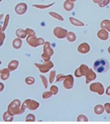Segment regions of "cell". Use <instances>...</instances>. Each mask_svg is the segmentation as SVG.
I'll return each mask as SVG.
<instances>
[{
    "label": "cell",
    "instance_id": "obj_8",
    "mask_svg": "<svg viewBox=\"0 0 110 124\" xmlns=\"http://www.w3.org/2000/svg\"><path fill=\"white\" fill-rule=\"evenodd\" d=\"M74 86V77L72 75H68L63 80V87L66 89H71Z\"/></svg>",
    "mask_w": 110,
    "mask_h": 124
},
{
    "label": "cell",
    "instance_id": "obj_23",
    "mask_svg": "<svg viewBox=\"0 0 110 124\" xmlns=\"http://www.w3.org/2000/svg\"><path fill=\"white\" fill-rule=\"evenodd\" d=\"M67 39L70 42H73V41H75L76 40V36L74 33H72V32H69L67 34Z\"/></svg>",
    "mask_w": 110,
    "mask_h": 124
},
{
    "label": "cell",
    "instance_id": "obj_17",
    "mask_svg": "<svg viewBox=\"0 0 110 124\" xmlns=\"http://www.w3.org/2000/svg\"><path fill=\"white\" fill-rule=\"evenodd\" d=\"M104 110H105V108H104V106L101 105V104H98V105L95 106V108H94V112L97 115H101L104 112Z\"/></svg>",
    "mask_w": 110,
    "mask_h": 124
},
{
    "label": "cell",
    "instance_id": "obj_39",
    "mask_svg": "<svg viewBox=\"0 0 110 124\" xmlns=\"http://www.w3.org/2000/svg\"><path fill=\"white\" fill-rule=\"evenodd\" d=\"M25 31H26V33H29V36H35V33H34V31H33V30L27 29Z\"/></svg>",
    "mask_w": 110,
    "mask_h": 124
},
{
    "label": "cell",
    "instance_id": "obj_37",
    "mask_svg": "<svg viewBox=\"0 0 110 124\" xmlns=\"http://www.w3.org/2000/svg\"><path fill=\"white\" fill-rule=\"evenodd\" d=\"M5 34L3 33H0V46H2V43H3V41L5 39Z\"/></svg>",
    "mask_w": 110,
    "mask_h": 124
},
{
    "label": "cell",
    "instance_id": "obj_31",
    "mask_svg": "<svg viewBox=\"0 0 110 124\" xmlns=\"http://www.w3.org/2000/svg\"><path fill=\"white\" fill-rule=\"evenodd\" d=\"M51 92H52L53 95H56L59 92V89H58V87L55 86V85H52V87H51Z\"/></svg>",
    "mask_w": 110,
    "mask_h": 124
},
{
    "label": "cell",
    "instance_id": "obj_15",
    "mask_svg": "<svg viewBox=\"0 0 110 124\" xmlns=\"http://www.w3.org/2000/svg\"><path fill=\"white\" fill-rule=\"evenodd\" d=\"M0 75H1V79L2 80H7L10 77V70L8 69H2L0 71Z\"/></svg>",
    "mask_w": 110,
    "mask_h": 124
},
{
    "label": "cell",
    "instance_id": "obj_12",
    "mask_svg": "<svg viewBox=\"0 0 110 124\" xmlns=\"http://www.w3.org/2000/svg\"><path fill=\"white\" fill-rule=\"evenodd\" d=\"M86 84H89V82H91L92 80H94L97 77L96 76L95 72L93 71L92 69H89L87 71V72L86 73Z\"/></svg>",
    "mask_w": 110,
    "mask_h": 124
},
{
    "label": "cell",
    "instance_id": "obj_14",
    "mask_svg": "<svg viewBox=\"0 0 110 124\" xmlns=\"http://www.w3.org/2000/svg\"><path fill=\"white\" fill-rule=\"evenodd\" d=\"M97 37L101 39V40L105 41V40H107V39H108V38H109V33L107 32L106 30H100V31H98V33H97Z\"/></svg>",
    "mask_w": 110,
    "mask_h": 124
},
{
    "label": "cell",
    "instance_id": "obj_20",
    "mask_svg": "<svg viewBox=\"0 0 110 124\" xmlns=\"http://www.w3.org/2000/svg\"><path fill=\"white\" fill-rule=\"evenodd\" d=\"M70 22H71V24H73L75 26H84V23L81 22L80 21L77 20L76 18H72V17H70Z\"/></svg>",
    "mask_w": 110,
    "mask_h": 124
},
{
    "label": "cell",
    "instance_id": "obj_5",
    "mask_svg": "<svg viewBox=\"0 0 110 124\" xmlns=\"http://www.w3.org/2000/svg\"><path fill=\"white\" fill-rule=\"evenodd\" d=\"M35 66L37 67L39 70H40V72H43V73H46L49 71L51 69H52L53 66H54V64L52 61H47V63H44L43 64H35Z\"/></svg>",
    "mask_w": 110,
    "mask_h": 124
},
{
    "label": "cell",
    "instance_id": "obj_42",
    "mask_svg": "<svg viewBox=\"0 0 110 124\" xmlns=\"http://www.w3.org/2000/svg\"><path fill=\"white\" fill-rule=\"evenodd\" d=\"M93 1H94L95 3H99V2L101 1V0H93Z\"/></svg>",
    "mask_w": 110,
    "mask_h": 124
},
{
    "label": "cell",
    "instance_id": "obj_34",
    "mask_svg": "<svg viewBox=\"0 0 110 124\" xmlns=\"http://www.w3.org/2000/svg\"><path fill=\"white\" fill-rule=\"evenodd\" d=\"M66 77H67V76H64V75H62V74H59L57 77H56V81H57V82H60L61 80H63Z\"/></svg>",
    "mask_w": 110,
    "mask_h": 124
},
{
    "label": "cell",
    "instance_id": "obj_35",
    "mask_svg": "<svg viewBox=\"0 0 110 124\" xmlns=\"http://www.w3.org/2000/svg\"><path fill=\"white\" fill-rule=\"evenodd\" d=\"M54 3H52L51 5H47V6H41V5H34L33 7H35L36 8H41V9H45V8H48V7H50L51 6H52Z\"/></svg>",
    "mask_w": 110,
    "mask_h": 124
},
{
    "label": "cell",
    "instance_id": "obj_29",
    "mask_svg": "<svg viewBox=\"0 0 110 124\" xmlns=\"http://www.w3.org/2000/svg\"><path fill=\"white\" fill-rule=\"evenodd\" d=\"M52 92H45L43 93V95H42V98L43 99H48L50 97H52Z\"/></svg>",
    "mask_w": 110,
    "mask_h": 124
},
{
    "label": "cell",
    "instance_id": "obj_6",
    "mask_svg": "<svg viewBox=\"0 0 110 124\" xmlns=\"http://www.w3.org/2000/svg\"><path fill=\"white\" fill-rule=\"evenodd\" d=\"M27 42L29 44V46L33 47H36L43 45L44 41L42 38H36L35 36L34 38H33L32 36H29V38H27Z\"/></svg>",
    "mask_w": 110,
    "mask_h": 124
},
{
    "label": "cell",
    "instance_id": "obj_9",
    "mask_svg": "<svg viewBox=\"0 0 110 124\" xmlns=\"http://www.w3.org/2000/svg\"><path fill=\"white\" fill-rule=\"evenodd\" d=\"M89 70V68L86 64H82V65L76 70L75 72V75L76 77H82V76L86 75V73Z\"/></svg>",
    "mask_w": 110,
    "mask_h": 124
},
{
    "label": "cell",
    "instance_id": "obj_16",
    "mask_svg": "<svg viewBox=\"0 0 110 124\" xmlns=\"http://www.w3.org/2000/svg\"><path fill=\"white\" fill-rule=\"evenodd\" d=\"M18 65H19V61L14 60L12 61H10L9 64H8V69H9L10 71H14L18 67Z\"/></svg>",
    "mask_w": 110,
    "mask_h": 124
},
{
    "label": "cell",
    "instance_id": "obj_26",
    "mask_svg": "<svg viewBox=\"0 0 110 124\" xmlns=\"http://www.w3.org/2000/svg\"><path fill=\"white\" fill-rule=\"evenodd\" d=\"M77 121L78 122H87L88 119H87V117L85 116L84 115H80L77 118Z\"/></svg>",
    "mask_w": 110,
    "mask_h": 124
},
{
    "label": "cell",
    "instance_id": "obj_13",
    "mask_svg": "<svg viewBox=\"0 0 110 124\" xmlns=\"http://www.w3.org/2000/svg\"><path fill=\"white\" fill-rule=\"evenodd\" d=\"M89 49L90 47L89 46V44L87 43H82L78 47V51L80 53H82V54H86V53H89Z\"/></svg>",
    "mask_w": 110,
    "mask_h": 124
},
{
    "label": "cell",
    "instance_id": "obj_38",
    "mask_svg": "<svg viewBox=\"0 0 110 124\" xmlns=\"http://www.w3.org/2000/svg\"><path fill=\"white\" fill-rule=\"evenodd\" d=\"M9 18H10L9 15H7V17H6V21L4 22V26H3V28H2V30H4L6 28H7L8 22H9Z\"/></svg>",
    "mask_w": 110,
    "mask_h": 124
},
{
    "label": "cell",
    "instance_id": "obj_18",
    "mask_svg": "<svg viewBox=\"0 0 110 124\" xmlns=\"http://www.w3.org/2000/svg\"><path fill=\"white\" fill-rule=\"evenodd\" d=\"M63 7H64V9H65L66 10L70 11L74 8V4H73V2L68 1V0H67V1L64 2Z\"/></svg>",
    "mask_w": 110,
    "mask_h": 124
},
{
    "label": "cell",
    "instance_id": "obj_33",
    "mask_svg": "<svg viewBox=\"0 0 110 124\" xmlns=\"http://www.w3.org/2000/svg\"><path fill=\"white\" fill-rule=\"evenodd\" d=\"M109 3V0H101L99 2V6L100 7H105L106 5H108Z\"/></svg>",
    "mask_w": 110,
    "mask_h": 124
},
{
    "label": "cell",
    "instance_id": "obj_10",
    "mask_svg": "<svg viewBox=\"0 0 110 124\" xmlns=\"http://www.w3.org/2000/svg\"><path fill=\"white\" fill-rule=\"evenodd\" d=\"M53 33H54V35L55 37H57L59 39H62V38H65V37L67 36V31L64 29H62V28L57 27L54 30Z\"/></svg>",
    "mask_w": 110,
    "mask_h": 124
},
{
    "label": "cell",
    "instance_id": "obj_24",
    "mask_svg": "<svg viewBox=\"0 0 110 124\" xmlns=\"http://www.w3.org/2000/svg\"><path fill=\"white\" fill-rule=\"evenodd\" d=\"M102 28H105L109 31H110V21L108 20H104L102 22H101V26Z\"/></svg>",
    "mask_w": 110,
    "mask_h": 124
},
{
    "label": "cell",
    "instance_id": "obj_28",
    "mask_svg": "<svg viewBox=\"0 0 110 124\" xmlns=\"http://www.w3.org/2000/svg\"><path fill=\"white\" fill-rule=\"evenodd\" d=\"M55 78V71H52L50 72V77H49V82L52 84L54 82Z\"/></svg>",
    "mask_w": 110,
    "mask_h": 124
},
{
    "label": "cell",
    "instance_id": "obj_19",
    "mask_svg": "<svg viewBox=\"0 0 110 124\" xmlns=\"http://www.w3.org/2000/svg\"><path fill=\"white\" fill-rule=\"evenodd\" d=\"M21 45H22V41L20 38H17L15 40H14V41H13V46L16 49H20L21 47Z\"/></svg>",
    "mask_w": 110,
    "mask_h": 124
},
{
    "label": "cell",
    "instance_id": "obj_45",
    "mask_svg": "<svg viewBox=\"0 0 110 124\" xmlns=\"http://www.w3.org/2000/svg\"><path fill=\"white\" fill-rule=\"evenodd\" d=\"M71 1H72V2H75V1H76V0H71Z\"/></svg>",
    "mask_w": 110,
    "mask_h": 124
},
{
    "label": "cell",
    "instance_id": "obj_41",
    "mask_svg": "<svg viewBox=\"0 0 110 124\" xmlns=\"http://www.w3.org/2000/svg\"><path fill=\"white\" fill-rule=\"evenodd\" d=\"M4 89V84L2 83H0V92H2Z\"/></svg>",
    "mask_w": 110,
    "mask_h": 124
},
{
    "label": "cell",
    "instance_id": "obj_47",
    "mask_svg": "<svg viewBox=\"0 0 110 124\" xmlns=\"http://www.w3.org/2000/svg\"><path fill=\"white\" fill-rule=\"evenodd\" d=\"M1 1H2V0H0V2H1Z\"/></svg>",
    "mask_w": 110,
    "mask_h": 124
},
{
    "label": "cell",
    "instance_id": "obj_43",
    "mask_svg": "<svg viewBox=\"0 0 110 124\" xmlns=\"http://www.w3.org/2000/svg\"><path fill=\"white\" fill-rule=\"evenodd\" d=\"M2 17H3V15H0V19H1V18H2Z\"/></svg>",
    "mask_w": 110,
    "mask_h": 124
},
{
    "label": "cell",
    "instance_id": "obj_36",
    "mask_svg": "<svg viewBox=\"0 0 110 124\" xmlns=\"http://www.w3.org/2000/svg\"><path fill=\"white\" fill-rule=\"evenodd\" d=\"M104 108H105L106 112L108 114H110V103H105V105H104Z\"/></svg>",
    "mask_w": 110,
    "mask_h": 124
},
{
    "label": "cell",
    "instance_id": "obj_21",
    "mask_svg": "<svg viewBox=\"0 0 110 124\" xmlns=\"http://www.w3.org/2000/svg\"><path fill=\"white\" fill-rule=\"evenodd\" d=\"M3 119L4 121H7V122H11V121H13L14 118L13 115H11L9 112L7 111L3 114Z\"/></svg>",
    "mask_w": 110,
    "mask_h": 124
},
{
    "label": "cell",
    "instance_id": "obj_32",
    "mask_svg": "<svg viewBox=\"0 0 110 124\" xmlns=\"http://www.w3.org/2000/svg\"><path fill=\"white\" fill-rule=\"evenodd\" d=\"M40 77H41V79L42 80V82H43V84H44V88H48V80L46 79V77H44L43 75H41V76H40Z\"/></svg>",
    "mask_w": 110,
    "mask_h": 124
},
{
    "label": "cell",
    "instance_id": "obj_11",
    "mask_svg": "<svg viewBox=\"0 0 110 124\" xmlns=\"http://www.w3.org/2000/svg\"><path fill=\"white\" fill-rule=\"evenodd\" d=\"M27 10V5L25 3H19L16 6L15 11L18 15H24Z\"/></svg>",
    "mask_w": 110,
    "mask_h": 124
},
{
    "label": "cell",
    "instance_id": "obj_30",
    "mask_svg": "<svg viewBox=\"0 0 110 124\" xmlns=\"http://www.w3.org/2000/svg\"><path fill=\"white\" fill-rule=\"evenodd\" d=\"M49 14H50V15H52V17H54V18H55L59 19V20H60V21H63V20H64L63 17L60 16V15H58V14L55 13V12H50Z\"/></svg>",
    "mask_w": 110,
    "mask_h": 124
},
{
    "label": "cell",
    "instance_id": "obj_44",
    "mask_svg": "<svg viewBox=\"0 0 110 124\" xmlns=\"http://www.w3.org/2000/svg\"><path fill=\"white\" fill-rule=\"evenodd\" d=\"M108 50H109V53H110V47H109V49H108Z\"/></svg>",
    "mask_w": 110,
    "mask_h": 124
},
{
    "label": "cell",
    "instance_id": "obj_4",
    "mask_svg": "<svg viewBox=\"0 0 110 124\" xmlns=\"http://www.w3.org/2000/svg\"><path fill=\"white\" fill-rule=\"evenodd\" d=\"M89 89L90 91L93 92H97L99 95H103L105 93V88H104V86L99 82L97 83H93L91 85L89 86Z\"/></svg>",
    "mask_w": 110,
    "mask_h": 124
},
{
    "label": "cell",
    "instance_id": "obj_7",
    "mask_svg": "<svg viewBox=\"0 0 110 124\" xmlns=\"http://www.w3.org/2000/svg\"><path fill=\"white\" fill-rule=\"evenodd\" d=\"M24 104L25 106V108H29L31 111H35L36 110L39 106H40V103H39L37 101L33 100H26L24 102Z\"/></svg>",
    "mask_w": 110,
    "mask_h": 124
},
{
    "label": "cell",
    "instance_id": "obj_27",
    "mask_svg": "<svg viewBox=\"0 0 110 124\" xmlns=\"http://www.w3.org/2000/svg\"><path fill=\"white\" fill-rule=\"evenodd\" d=\"M25 121H26V122H34V121H35V116L33 114H29L26 116Z\"/></svg>",
    "mask_w": 110,
    "mask_h": 124
},
{
    "label": "cell",
    "instance_id": "obj_46",
    "mask_svg": "<svg viewBox=\"0 0 110 124\" xmlns=\"http://www.w3.org/2000/svg\"><path fill=\"white\" fill-rule=\"evenodd\" d=\"M2 64V62H1V61H0V64Z\"/></svg>",
    "mask_w": 110,
    "mask_h": 124
},
{
    "label": "cell",
    "instance_id": "obj_40",
    "mask_svg": "<svg viewBox=\"0 0 110 124\" xmlns=\"http://www.w3.org/2000/svg\"><path fill=\"white\" fill-rule=\"evenodd\" d=\"M105 93H106V95H110V86H109L108 88H107Z\"/></svg>",
    "mask_w": 110,
    "mask_h": 124
},
{
    "label": "cell",
    "instance_id": "obj_3",
    "mask_svg": "<svg viewBox=\"0 0 110 124\" xmlns=\"http://www.w3.org/2000/svg\"><path fill=\"white\" fill-rule=\"evenodd\" d=\"M44 52L43 54L41 55V57L44 59L45 61H50V57L53 54V50L50 46L49 42H45V45L44 46Z\"/></svg>",
    "mask_w": 110,
    "mask_h": 124
},
{
    "label": "cell",
    "instance_id": "obj_1",
    "mask_svg": "<svg viewBox=\"0 0 110 124\" xmlns=\"http://www.w3.org/2000/svg\"><path fill=\"white\" fill-rule=\"evenodd\" d=\"M20 106H21V101L19 100H14L9 105L7 111L11 115H13V116L15 115H21L25 111V106L24 103L22 104L21 108H20Z\"/></svg>",
    "mask_w": 110,
    "mask_h": 124
},
{
    "label": "cell",
    "instance_id": "obj_2",
    "mask_svg": "<svg viewBox=\"0 0 110 124\" xmlns=\"http://www.w3.org/2000/svg\"><path fill=\"white\" fill-rule=\"evenodd\" d=\"M94 69L98 73H104L107 72L109 69V61L104 58L97 59L94 64Z\"/></svg>",
    "mask_w": 110,
    "mask_h": 124
},
{
    "label": "cell",
    "instance_id": "obj_22",
    "mask_svg": "<svg viewBox=\"0 0 110 124\" xmlns=\"http://www.w3.org/2000/svg\"><path fill=\"white\" fill-rule=\"evenodd\" d=\"M16 34L19 38H25L26 36V31L23 30H18L16 31Z\"/></svg>",
    "mask_w": 110,
    "mask_h": 124
},
{
    "label": "cell",
    "instance_id": "obj_25",
    "mask_svg": "<svg viewBox=\"0 0 110 124\" xmlns=\"http://www.w3.org/2000/svg\"><path fill=\"white\" fill-rule=\"evenodd\" d=\"M25 83H26L28 85H32V84L35 83V79L32 77H28L25 79Z\"/></svg>",
    "mask_w": 110,
    "mask_h": 124
}]
</instances>
